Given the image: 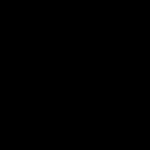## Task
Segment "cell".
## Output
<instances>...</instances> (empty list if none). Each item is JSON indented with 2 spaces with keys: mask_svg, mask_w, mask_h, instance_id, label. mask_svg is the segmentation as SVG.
Here are the masks:
<instances>
[{
  "mask_svg": "<svg viewBox=\"0 0 150 150\" xmlns=\"http://www.w3.org/2000/svg\"><path fill=\"white\" fill-rule=\"evenodd\" d=\"M0 150H11V118H0Z\"/></svg>",
  "mask_w": 150,
  "mask_h": 150,
  "instance_id": "1",
  "label": "cell"
}]
</instances>
